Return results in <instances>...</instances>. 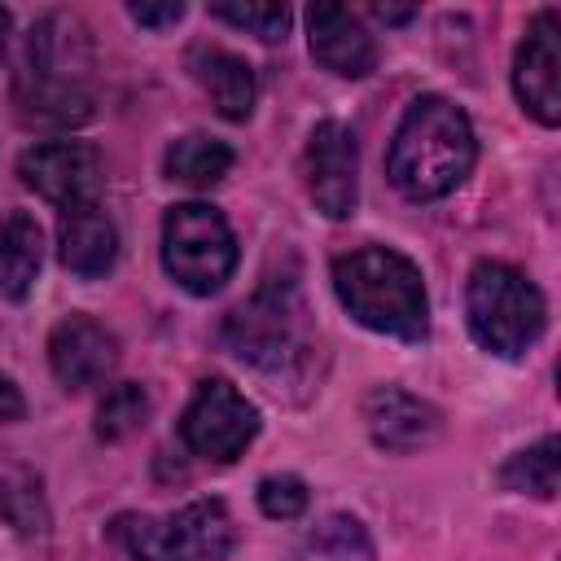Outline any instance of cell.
<instances>
[{
    "instance_id": "cell-1",
    "label": "cell",
    "mask_w": 561,
    "mask_h": 561,
    "mask_svg": "<svg viewBox=\"0 0 561 561\" xmlns=\"http://www.w3.org/2000/svg\"><path fill=\"white\" fill-rule=\"evenodd\" d=\"M92 44H88V26L70 13H53L44 18L31 39H26V57L13 83L18 110L31 123L44 127H75L92 114Z\"/></svg>"
},
{
    "instance_id": "cell-2",
    "label": "cell",
    "mask_w": 561,
    "mask_h": 561,
    "mask_svg": "<svg viewBox=\"0 0 561 561\" xmlns=\"http://www.w3.org/2000/svg\"><path fill=\"white\" fill-rule=\"evenodd\" d=\"M478 158V140L473 127L465 118L460 105H451L447 96H416L390 140V184L412 197V202H434L447 197Z\"/></svg>"
},
{
    "instance_id": "cell-3",
    "label": "cell",
    "mask_w": 561,
    "mask_h": 561,
    "mask_svg": "<svg viewBox=\"0 0 561 561\" xmlns=\"http://www.w3.org/2000/svg\"><path fill=\"white\" fill-rule=\"evenodd\" d=\"M333 289L342 298V307L390 337L416 342L430 329V302H425V280L421 267L386 245H368V250H351L333 263Z\"/></svg>"
},
{
    "instance_id": "cell-4",
    "label": "cell",
    "mask_w": 561,
    "mask_h": 561,
    "mask_svg": "<svg viewBox=\"0 0 561 561\" xmlns=\"http://www.w3.org/2000/svg\"><path fill=\"white\" fill-rule=\"evenodd\" d=\"M465 311H469V333L478 337V346H486L491 355H508V359L535 346L548 320L543 294L535 289V280L495 259H482L469 272Z\"/></svg>"
},
{
    "instance_id": "cell-5",
    "label": "cell",
    "mask_w": 561,
    "mask_h": 561,
    "mask_svg": "<svg viewBox=\"0 0 561 561\" xmlns=\"http://www.w3.org/2000/svg\"><path fill=\"white\" fill-rule=\"evenodd\" d=\"M224 342L237 359L263 368V373H285L307 355V307L298 294L294 276H267V285L241 302L228 324H224Z\"/></svg>"
},
{
    "instance_id": "cell-6",
    "label": "cell",
    "mask_w": 561,
    "mask_h": 561,
    "mask_svg": "<svg viewBox=\"0 0 561 561\" xmlns=\"http://www.w3.org/2000/svg\"><path fill=\"white\" fill-rule=\"evenodd\" d=\"M114 539L136 561H219L237 543L224 500H193L167 517H118Z\"/></svg>"
},
{
    "instance_id": "cell-7",
    "label": "cell",
    "mask_w": 561,
    "mask_h": 561,
    "mask_svg": "<svg viewBox=\"0 0 561 561\" xmlns=\"http://www.w3.org/2000/svg\"><path fill=\"white\" fill-rule=\"evenodd\" d=\"M162 267L188 294H215L237 267V237L206 202H180L162 219Z\"/></svg>"
},
{
    "instance_id": "cell-8",
    "label": "cell",
    "mask_w": 561,
    "mask_h": 561,
    "mask_svg": "<svg viewBox=\"0 0 561 561\" xmlns=\"http://www.w3.org/2000/svg\"><path fill=\"white\" fill-rule=\"evenodd\" d=\"M180 434L188 443L193 456H206V460H237L254 434H259V412L254 403L224 377H210L197 386V394L188 399L184 416H180Z\"/></svg>"
},
{
    "instance_id": "cell-9",
    "label": "cell",
    "mask_w": 561,
    "mask_h": 561,
    "mask_svg": "<svg viewBox=\"0 0 561 561\" xmlns=\"http://www.w3.org/2000/svg\"><path fill=\"white\" fill-rule=\"evenodd\" d=\"M302 180L307 193L316 202V210H324L329 219H346L355 210L359 197V149H355V131L337 118H324L311 127L307 149H302Z\"/></svg>"
},
{
    "instance_id": "cell-10",
    "label": "cell",
    "mask_w": 561,
    "mask_h": 561,
    "mask_svg": "<svg viewBox=\"0 0 561 561\" xmlns=\"http://www.w3.org/2000/svg\"><path fill=\"white\" fill-rule=\"evenodd\" d=\"M513 88L526 114H535L543 127L561 123V18L557 9L535 13L526 26V39L513 57Z\"/></svg>"
},
{
    "instance_id": "cell-11",
    "label": "cell",
    "mask_w": 561,
    "mask_h": 561,
    "mask_svg": "<svg viewBox=\"0 0 561 561\" xmlns=\"http://www.w3.org/2000/svg\"><path fill=\"white\" fill-rule=\"evenodd\" d=\"M18 171L44 202L61 210L96 202V188H101V158L83 140H44L22 153Z\"/></svg>"
},
{
    "instance_id": "cell-12",
    "label": "cell",
    "mask_w": 561,
    "mask_h": 561,
    "mask_svg": "<svg viewBox=\"0 0 561 561\" xmlns=\"http://www.w3.org/2000/svg\"><path fill=\"white\" fill-rule=\"evenodd\" d=\"M48 364L66 390L101 386L118 364V337L92 316H66L48 337Z\"/></svg>"
},
{
    "instance_id": "cell-13",
    "label": "cell",
    "mask_w": 561,
    "mask_h": 561,
    "mask_svg": "<svg viewBox=\"0 0 561 561\" xmlns=\"http://www.w3.org/2000/svg\"><path fill=\"white\" fill-rule=\"evenodd\" d=\"M307 35H311V57L342 79H364L377 66V44L368 26L342 4H311Z\"/></svg>"
},
{
    "instance_id": "cell-14",
    "label": "cell",
    "mask_w": 561,
    "mask_h": 561,
    "mask_svg": "<svg viewBox=\"0 0 561 561\" xmlns=\"http://www.w3.org/2000/svg\"><path fill=\"white\" fill-rule=\"evenodd\" d=\"M364 421H368V434H373V443L377 447H386V451H416V447H425L434 434H438V412L425 403V399H416V394H408V390H399V386H377V390H368V399H364Z\"/></svg>"
},
{
    "instance_id": "cell-15",
    "label": "cell",
    "mask_w": 561,
    "mask_h": 561,
    "mask_svg": "<svg viewBox=\"0 0 561 561\" xmlns=\"http://www.w3.org/2000/svg\"><path fill=\"white\" fill-rule=\"evenodd\" d=\"M57 245H61V263L83 276V280H96L114 267L118 259V232H114V219L88 202V206H70L61 210V224H57Z\"/></svg>"
},
{
    "instance_id": "cell-16",
    "label": "cell",
    "mask_w": 561,
    "mask_h": 561,
    "mask_svg": "<svg viewBox=\"0 0 561 561\" xmlns=\"http://www.w3.org/2000/svg\"><path fill=\"white\" fill-rule=\"evenodd\" d=\"M188 70L193 79L206 88V96L215 101V110L232 123L250 118L254 110V70L245 57L228 53V48H210V44H197L188 53Z\"/></svg>"
},
{
    "instance_id": "cell-17",
    "label": "cell",
    "mask_w": 561,
    "mask_h": 561,
    "mask_svg": "<svg viewBox=\"0 0 561 561\" xmlns=\"http://www.w3.org/2000/svg\"><path fill=\"white\" fill-rule=\"evenodd\" d=\"M39 224L22 210H0V294L26 298L39 276Z\"/></svg>"
},
{
    "instance_id": "cell-18",
    "label": "cell",
    "mask_w": 561,
    "mask_h": 561,
    "mask_svg": "<svg viewBox=\"0 0 561 561\" xmlns=\"http://www.w3.org/2000/svg\"><path fill=\"white\" fill-rule=\"evenodd\" d=\"M228 171H232V149H228L224 140H215V136L193 131V136L171 140V149H167V175L180 180V184L210 188V184H219Z\"/></svg>"
},
{
    "instance_id": "cell-19",
    "label": "cell",
    "mask_w": 561,
    "mask_h": 561,
    "mask_svg": "<svg viewBox=\"0 0 561 561\" xmlns=\"http://www.w3.org/2000/svg\"><path fill=\"white\" fill-rule=\"evenodd\" d=\"M289 561H373V539H368V530L355 517L337 513V517H324L294 548Z\"/></svg>"
},
{
    "instance_id": "cell-20",
    "label": "cell",
    "mask_w": 561,
    "mask_h": 561,
    "mask_svg": "<svg viewBox=\"0 0 561 561\" xmlns=\"http://www.w3.org/2000/svg\"><path fill=\"white\" fill-rule=\"evenodd\" d=\"M557 451H561V447H557V434H548V438H539L535 447L517 451V456L500 469L504 486H508V491H522V495L552 500V495H557V473H561V456H557Z\"/></svg>"
},
{
    "instance_id": "cell-21",
    "label": "cell",
    "mask_w": 561,
    "mask_h": 561,
    "mask_svg": "<svg viewBox=\"0 0 561 561\" xmlns=\"http://www.w3.org/2000/svg\"><path fill=\"white\" fill-rule=\"evenodd\" d=\"M145 421H149V394H145V386L118 381V386L105 390V399L96 408V438L118 443V438L136 434Z\"/></svg>"
},
{
    "instance_id": "cell-22",
    "label": "cell",
    "mask_w": 561,
    "mask_h": 561,
    "mask_svg": "<svg viewBox=\"0 0 561 561\" xmlns=\"http://www.w3.org/2000/svg\"><path fill=\"white\" fill-rule=\"evenodd\" d=\"M210 18L232 22V26H241V31L259 35V39H267V44L285 39V31H289V9H285V4H272V0H250V4H210Z\"/></svg>"
},
{
    "instance_id": "cell-23",
    "label": "cell",
    "mask_w": 561,
    "mask_h": 561,
    "mask_svg": "<svg viewBox=\"0 0 561 561\" xmlns=\"http://www.w3.org/2000/svg\"><path fill=\"white\" fill-rule=\"evenodd\" d=\"M0 517H9L18 530H39L44 526V504H39V486L22 473H0Z\"/></svg>"
},
{
    "instance_id": "cell-24",
    "label": "cell",
    "mask_w": 561,
    "mask_h": 561,
    "mask_svg": "<svg viewBox=\"0 0 561 561\" xmlns=\"http://www.w3.org/2000/svg\"><path fill=\"white\" fill-rule=\"evenodd\" d=\"M259 508H263L267 517H280V522L298 517V513L307 508V486H302V478H294V473H272V478H263V482H259Z\"/></svg>"
},
{
    "instance_id": "cell-25",
    "label": "cell",
    "mask_w": 561,
    "mask_h": 561,
    "mask_svg": "<svg viewBox=\"0 0 561 561\" xmlns=\"http://www.w3.org/2000/svg\"><path fill=\"white\" fill-rule=\"evenodd\" d=\"M131 18L140 26H171L184 18V4L180 0H167V4H131Z\"/></svg>"
},
{
    "instance_id": "cell-26",
    "label": "cell",
    "mask_w": 561,
    "mask_h": 561,
    "mask_svg": "<svg viewBox=\"0 0 561 561\" xmlns=\"http://www.w3.org/2000/svg\"><path fill=\"white\" fill-rule=\"evenodd\" d=\"M22 416V394H18V386L0 373V425H9V421H18Z\"/></svg>"
},
{
    "instance_id": "cell-27",
    "label": "cell",
    "mask_w": 561,
    "mask_h": 561,
    "mask_svg": "<svg viewBox=\"0 0 561 561\" xmlns=\"http://www.w3.org/2000/svg\"><path fill=\"white\" fill-rule=\"evenodd\" d=\"M373 13H377L381 22H408V18H412V9H386V4H373Z\"/></svg>"
},
{
    "instance_id": "cell-28",
    "label": "cell",
    "mask_w": 561,
    "mask_h": 561,
    "mask_svg": "<svg viewBox=\"0 0 561 561\" xmlns=\"http://www.w3.org/2000/svg\"><path fill=\"white\" fill-rule=\"evenodd\" d=\"M4 44H9V9H0V57H4Z\"/></svg>"
}]
</instances>
